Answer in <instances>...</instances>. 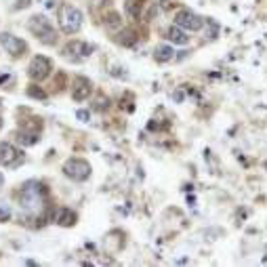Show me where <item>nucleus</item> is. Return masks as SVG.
<instances>
[{"instance_id": "412c9836", "label": "nucleus", "mask_w": 267, "mask_h": 267, "mask_svg": "<svg viewBox=\"0 0 267 267\" xmlns=\"http://www.w3.org/2000/svg\"><path fill=\"white\" fill-rule=\"evenodd\" d=\"M32 4V0H17L15 2V8H28Z\"/></svg>"}, {"instance_id": "39448f33", "label": "nucleus", "mask_w": 267, "mask_h": 267, "mask_svg": "<svg viewBox=\"0 0 267 267\" xmlns=\"http://www.w3.org/2000/svg\"><path fill=\"white\" fill-rule=\"evenodd\" d=\"M51 69H53L51 59H49V57H44V55H36V57H34V59L30 61L28 74H30V78H32V80H36V82H40V80L49 78Z\"/></svg>"}, {"instance_id": "f3484780", "label": "nucleus", "mask_w": 267, "mask_h": 267, "mask_svg": "<svg viewBox=\"0 0 267 267\" xmlns=\"http://www.w3.org/2000/svg\"><path fill=\"white\" fill-rule=\"evenodd\" d=\"M28 95L32 97V99H40V101L47 99V93H44L42 88H40V86H36V84H32V86L28 88Z\"/></svg>"}, {"instance_id": "9d476101", "label": "nucleus", "mask_w": 267, "mask_h": 267, "mask_svg": "<svg viewBox=\"0 0 267 267\" xmlns=\"http://www.w3.org/2000/svg\"><path fill=\"white\" fill-rule=\"evenodd\" d=\"M93 53V44H88V42H82V40H72L66 47V55L69 57L72 55L74 59H84L88 57Z\"/></svg>"}, {"instance_id": "a211bd4d", "label": "nucleus", "mask_w": 267, "mask_h": 267, "mask_svg": "<svg viewBox=\"0 0 267 267\" xmlns=\"http://www.w3.org/2000/svg\"><path fill=\"white\" fill-rule=\"evenodd\" d=\"M8 219H11V206L4 200H0V223H4Z\"/></svg>"}, {"instance_id": "7ed1b4c3", "label": "nucleus", "mask_w": 267, "mask_h": 267, "mask_svg": "<svg viewBox=\"0 0 267 267\" xmlns=\"http://www.w3.org/2000/svg\"><path fill=\"white\" fill-rule=\"evenodd\" d=\"M28 28H30L32 34H36V38H38L42 44H55V42H57V32H55V28H53L51 21H49L44 15H34V17H30Z\"/></svg>"}, {"instance_id": "aec40b11", "label": "nucleus", "mask_w": 267, "mask_h": 267, "mask_svg": "<svg viewBox=\"0 0 267 267\" xmlns=\"http://www.w3.org/2000/svg\"><path fill=\"white\" fill-rule=\"evenodd\" d=\"M108 105H110L108 97H99V99H97V110H108Z\"/></svg>"}, {"instance_id": "0eeeda50", "label": "nucleus", "mask_w": 267, "mask_h": 267, "mask_svg": "<svg viewBox=\"0 0 267 267\" xmlns=\"http://www.w3.org/2000/svg\"><path fill=\"white\" fill-rule=\"evenodd\" d=\"M175 21H177V25H179V28L188 30V32H198V30H202V25H204L202 17H198L196 13L188 11V8H183V11L177 13V15H175Z\"/></svg>"}, {"instance_id": "9b49d317", "label": "nucleus", "mask_w": 267, "mask_h": 267, "mask_svg": "<svg viewBox=\"0 0 267 267\" xmlns=\"http://www.w3.org/2000/svg\"><path fill=\"white\" fill-rule=\"evenodd\" d=\"M166 38L173 44H188L190 42L188 32H185L183 28H179V25H171V28L166 30Z\"/></svg>"}, {"instance_id": "20e7f679", "label": "nucleus", "mask_w": 267, "mask_h": 267, "mask_svg": "<svg viewBox=\"0 0 267 267\" xmlns=\"http://www.w3.org/2000/svg\"><path fill=\"white\" fill-rule=\"evenodd\" d=\"M64 173L72 181H86L88 177H91V164H88L86 160H80V158H69L64 164Z\"/></svg>"}, {"instance_id": "dca6fc26", "label": "nucleus", "mask_w": 267, "mask_h": 267, "mask_svg": "<svg viewBox=\"0 0 267 267\" xmlns=\"http://www.w3.org/2000/svg\"><path fill=\"white\" fill-rule=\"evenodd\" d=\"M124 8H127V13H129L131 17H137V15H139V8H141V2H139V0H127Z\"/></svg>"}, {"instance_id": "f8f14e48", "label": "nucleus", "mask_w": 267, "mask_h": 267, "mask_svg": "<svg viewBox=\"0 0 267 267\" xmlns=\"http://www.w3.org/2000/svg\"><path fill=\"white\" fill-rule=\"evenodd\" d=\"M154 59L158 61V64H168V61L175 59V51L171 44H158V47L154 49Z\"/></svg>"}, {"instance_id": "f03ea898", "label": "nucleus", "mask_w": 267, "mask_h": 267, "mask_svg": "<svg viewBox=\"0 0 267 267\" xmlns=\"http://www.w3.org/2000/svg\"><path fill=\"white\" fill-rule=\"evenodd\" d=\"M57 19H59V28L64 34H76L82 28V13L72 4H61Z\"/></svg>"}, {"instance_id": "4468645a", "label": "nucleus", "mask_w": 267, "mask_h": 267, "mask_svg": "<svg viewBox=\"0 0 267 267\" xmlns=\"http://www.w3.org/2000/svg\"><path fill=\"white\" fill-rule=\"evenodd\" d=\"M21 141L23 145H34V143H38L40 137L36 135V133H28V131H19V137H17Z\"/></svg>"}, {"instance_id": "1a4fd4ad", "label": "nucleus", "mask_w": 267, "mask_h": 267, "mask_svg": "<svg viewBox=\"0 0 267 267\" xmlns=\"http://www.w3.org/2000/svg\"><path fill=\"white\" fill-rule=\"evenodd\" d=\"M93 93V84L91 80L84 78V76H78L72 84V99L74 101H86Z\"/></svg>"}, {"instance_id": "6e6552de", "label": "nucleus", "mask_w": 267, "mask_h": 267, "mask_svg": "<svg viewBox=\"0 0 267 267\" xmlns=\"http://www.w3.org/2000/svg\"><path fill=\"white\" fill-rule=\"evenodd\" d=\"M19 162H23L21 152L15 145L2 141V143H0V166H17Z\"/></svg>"}, {"instance_id": "6ab92c4d", "label": "nucleus", "mask_w": 267, "mask_h": 267, "mask_svg": "<svg viewBox=\"0 0 267 267\" xmlns=\"http://www.w3.org/2000/svg\"><path fill=\"white\" fill-rule=\"evenodd\" d=\"M135 40H137V36H135V32H133V30H124L122 32V38H120L122 44H133Z\"/></svg>"}, {"instance_id": "f257e3e1", "label": "nucleus", "mask_w": 267, "mask_h": 267, "mask_svg": "<svg viewBox=\"0 0 267 267\" xmlns=\"http://www.w3.org/2000/svg\"><path fill=\"white\" fill-rule=\"evenodd\" d=\"M17 198H19V206L23 208V212H28L32 217H40L47 208L49 194L40 181H25Z\"/></svg>"}, {"instance_id": "4be33fe9", "label": "nucleus", "mask_w": 267, "mask_h": 267, "mask_svg": "<svg viewBox=\"0 0 267 267\" xmlns=\"http://www.w3.org/2000/svg\"><path fill=\"white\" fill-rule=\"evenodd\" d=\"M76 116H78V118L82 120V122H86L88 118H91V114H88V112H84V110H78V112H76Z\"/></svg>"}, {"instance_id": "423d86ee", "label": "nucleus", "mask_w": 267, "mask_h": 267, "mask_svg": "<svg viewBox=\"0 0 267 267\" xmlns=\"http://www.w3.org/2000/svg\"><path fill=\"white\" fill-rule=\"evenodd\" d=\"M0 47H2L8 55L11 57H21L25 51H28V44H25V40H21V38H17V36H13V34H8V32H2L0 34Z\"/></svg>"}, {"instance_id": "ddd939ff", "label": "nucleus", "mask_w": 267, "mask_h": 267, "mask_svg": "<svg viewBox=\"0 0 267 267\" xmlns=\"http://www.w3.org/2000/svg\"><path fill=\"white\" fill-rule=\"evenodd\" d=\"M57 223L61 227H72L76 223V212L69 210V208H61L59 215H57Z\"/></svg>"}, {"instance_id": "b1692460", "label": "nucleus", "mask_w": 267, "mask_h": 267, "mask_svg": "<svg viewBox=\"0 0 267 267\" xmlns=\"http://www.w3.org/2000/svg\"><path fill=\"white\" fill-rule=\"evenodd\" d=\"M2 181H4V179H2V175H0V185H2Z\"/></svg>"}, {"instance_id": "5701e85b", "label": "nucleus", "mask_w": 267, "mask_h": 267, "mask_svg": "<svg viewBox=\"0 0 267 267\" xmlns=\"http://www.w3.org/2000/svg\"><path fill=\"white\" fill-rule=\"evenodd\" d=\"M8 80H11V76H8V74H6V76H0V84H4V82H8Z\"/></svg>"}, {"instance_id": "2eb2a0df", "label": "nucleus", "mask_w": 267, "mask_h": 267, "mask_svg": "<svg viewBox=\"0 0 267 267\" xmlns=\"http://www.w3.org/2000/svg\"><path fill=\"white\" fill-rule=\"evenodd\" d=\"M105 28L108 30H118L120 28V15L118 13H110L108 19H105Z\"/></svg>"}]
</instances>
